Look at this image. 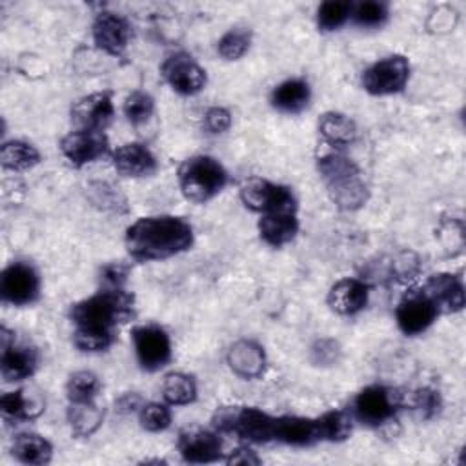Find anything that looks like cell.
<instances>
[{
  "label": "cell",
  "mask_w": 466,
  "mask_h": 466,
  "mask_svg": "<svg viewBox=\"0 0 466 466\" xmlns=\"http://www.w3.org/2000/svg\"><path fill=\"white\" fill-rule=\"evenodd\" d=\"M135 315L133 295L122 289L100 288L95 295L73 304V344L86 353L106 351L116 337V326Z\"/></svg>",
  "instance_id": "1"
},
{
  "label": "cell",
  "mask_w": 466,
  "mask_h": 466,
  "mask_svg": "<svg viewBox=\"0 0 466 466\" xmlns=\"http://www.w3.org/2000/svg\"><path fill=\"white\" fill-rule=\"evenodd\" d=\"M124 244L129 257L138 262L164 260L193 246V228L175 215L140 217L127 226Z\"/></svg>",
  "instance_id": "2"
},
{
  "label": "cell",
  "mask_w": 466,
  "mask_h": 466,
  "mask_svg": "<svg viewBox=\"0 0 466 466\" xmlns=\"http://www.w3.org/2000/svg\"><path fill=\"white\" fill-rule=\"evenodd\" d=\"M317 169L326 184L331 202L344 211H355L368 200V186L359 166L340 151H329L317 160Z\"/></svg>",
  "instance_id": "3"
},
{
  "label": "cell",
  "mask_w": 466,
  "mask_h": 466,
  "mask_svg": "<svg viewBox=\"0 0 466 466\" xmlns=\"http://www.w3.org/2000/svg\"><path fill=\"white\" fill-rule=\"evenodd\" d=\"M177 178L182 195L189 202L204 204L226 187L228 171L217 158L208 155H195L178 166Z\"/></svg>",
  "instance_id": "4"
},
{
  "label": "cell",
  "mask_w": 466,
  "mask_h": 466,
  "mask_svg": "<svg viewBox=\"0 0 466 466\" xmlns=\"http://www.w3.org/2000/svg\"><path fill=\"white\" fill-rule=\"evenodd\" d=\"M275 419L253 406H222L211 422L218 433H233L246 442L266 444L275 441Z\"/></svg>",
  "instance_id": "5"
},
{
  "label": "cell",
  "mask_w": 466,
  "mask_h": 466,
  "mask_svg": "<svg viewBox=\"0 0 466 466\" xmlns=\"http://www.w3.org/2000/svg\"><path fill=\"white\" fill-rule=\"evenodd\" d=\"M242 204L257 213H297V198L291 187L260 177H249L240 186Z\"/></svg>",
  "instance_id": "6"
},
{
  "label": "cell",
  "mask_w": 466,
  "mask_h": 466,
  "mask_svg": "<svg viewBox=\"0 0 466 466\" xmlns=\"http://www.w3.org/2000/svg\"><path fill=\"white\" fill-rule=\"evenodd\" d=\"M400 406L402 400L397 390L384 384H371L355 395L351 415L353 420H359L370 428H377L391 420Z\"/></svg>",
  "instance_id": "7"
},
{
  "label": "cell",
  "mask_w": 466,
  "mask_h": 466,
  "mask_svg": "<svg viewBox=\"0 0 466 466\" xmlns=\"http://www.w3.org/2000/svg\"><path fill=\"white\" fill-rule=\"evenodd\" d=\"M410 80V62L402 55H388L362 71L360 84L373 96L400 93Z\"/></svg>",
  "instance_id": "8"
},
{
  "label": "cell",
  "mask_w": 466,
  "mask_h": 466,
  "mask_svg": "<svg viewBox=\"0 0 466 466\" xmlns=\"http://www.w3.org/2000/svg\"><path fill=\"white\" fill-rule=\"evenodd\" d=\"M2 302L11 306H29L40 297V275L31 262L15 260L0 275Z\"/></svg>",
  "instance_id": "9"
},
{
  "label": "cell",
  "mask_w": 466,
  "mask_h": 466,
  "mask_svg": "<svg viewBox=\"0 0 466 466\" xmlns=\"http://www.w3.org/2000/svg\"><path fill=\"white\" fill-rule=\"evenodd\" d=\"M137 362L146 371H157L171 360V339L167 331L157 324H140L131 331Z\"/></svg>",
  "instance_id": "10"
},
{
  "label": "cell",
  "mask_w": 466,
  "mask_h": 466,
  "mask_svg": "<svg viewBox=\"0 0 466 466\" xmlns=\"http://www.w3.org/2000/svg\"><path fill=\"white\" fill-rule=\"evenodd\" d=\"M0 373L5 382H20L29 379L38 368V351L27 342H18L15 331L5 326L0 329Z\"/></svg>",
  "instance_id": "11"
},
{
  "label": "cell",
  "mask_w": 466,
  "mask_h": 466,
  "mask_svg": "<svg viewBox=\"0 0 466 466\" xmlns=\"http://www.w3.org/2000/svg\"><path fill=\"white\" fill-rule=\"evenodd\" d=\"M160 73L167 86L184 96L198 95L208 82L206 69L191 55L182 51L167 55L160 66Z\"/></svg>",
  "instance_id": "12"
},
{
  "label": "cell",
  "mask_w": 466,
  "mask_h": 466,
  "mask_svg": "<svg viewBox=\"0 0 466 466\" xmlns=\"http://www.w3.org/2000/svg\"><path fill=\"white\" fill-rule=\"evenodd\" d=\"M60 151L76 167L91 164L106 155H111L106 133L95 129L69 131L60 140Z\"/></svg>",
  "instance_id": "13"
},
{
  "label": "cell",
  "mask_w": 466,
  "mask_h": 466,
  "mask_svg": "<svg viewBox=\"0 0 466 466\" xmlns=\"http://www.w3.org/2000/svg\"><path fill=\"white\" fill-rule=\"evenodd\" d=\"M91 33L96 47L111 56L124 55L133 36L127 18L113 11L98 13L93 20Z\"/></svg>",
  "instance_id": "14"
},
{
  "label": "cell",
  "mask_w": 466,
  "mask_h": 466,
  "mask_svg": "<svg viewBox=\"0 0 466 466\" xmlns=\"http://www.w3.org/2000/svg\"><path fill=\"white\" fill-rule=\"evenodd\" d=\"M437 315L439 309L420 289L408 293L395 309L399 329L410 337L426 331L435 322Z\"/></svg>",
  "instance_id": "15"
},
{
  "label": "cell",
  "mask_w": 466,
  "mask_h": 466,
  "mask_svg": "<svg viewBox=\"0 0 466 466\" xmlns=\"http://www.w3.org/2000/svg\"><path fill=\"white\" fill-rule=\"evenodd\" d=\"M178 453L186 462L191 464H208L222 461L224 442L217 430H187L178 437Z\"/></svg>",
  "instance_id": "16"
},
{
  "label": "cell",
  "mask_w": 466,
  "mask_h": 466,
  "mask_svg": "<svg viewBox=\"0 0 466 466\" xmlns=\"http://www.w3.org/2000/svg\"><path fill=\"white\" fill-rule=\"evenodd\" d=\"M113 96L107 91L86 95L71 106V120L76 129L104 131L106 126L113 120Z\"/></svg>",
  "instance_id": "17"
},
{
  "label": "cell",
  "mask_w": 466,
  "mask_h": 466,
  "mask_svg": "<svg viewBox=\"0 0 466 466\" xmlns=\"http://www.w3.org/2000/svg\"><path fill=\"white\" fill-rule=\"evenodd\" d=\"M420 291L435 304L439 313H455L464 306V286L457 275L435 273L428 277Z\"/></svg>",
  "instance_id": "18"
},
{
  "label": "cell",
  "mask_w": 466,
  "mask_h": 466,
  "mask_svg": "<svg viewBox=\"0 0 466 466\" xmlns=\"http://www.w3.org/2000/svg\"><path fill=\"white\" fill-rule=\"evenodd\" d=\"M111 162L122 177L140 178L151 177L157 171V158L151 149L140 142L122 144L111 151Z\"/></svg>",
  "instance_id": "19"
},
{
  "label": "cell",
  "mask_w": 466,
  "mask_h": 466,
  "mask_svg": "<svg viewBox=\"0 0 466 466\" xmlns=\"http://www.w3.org/2000/svg\"><path fill=\"white\" fill-rule=\"evenodd\" d=\"M368 299H370L368 284L364 280L346 277L337 280L329 288L326 302L331 311L344 317H351L366 308Z\"/></svg>",
  "instance_id": "20"
},
{
  "label": "cell",
  "mask_w": 466,
  "mask_h": 466,
  "mask_svg": "<svg viewBox=\"0 0 466 466\" xmlns=\"http://www.w3.org/2000/svg\"><path fill=\"white\" fill-rule=\"evenodd\" d=\"M275 441L288 444V446H297V448H306L315 442H320L317 419L300 417V415L277 417L275 419Z\"/></svg>",
  "instance_id": "21"
},
{
  "label": "cell",
  "mask_w": 466,
  "mask_h": 466,
  "mask_svg": "<svg viewBox=\"0 0 466 466\" xmlns=\"http://www.w3.org/2000/svg\"><path fill=\"white\" fill-rule=\"evenodd\" d=\"M226 359L231 371L242 379H258L266 368L264 348L248 339L231 344Z\"/></svg>",
  "instance_id": "22"
},
{
  "label": "cell",
  "mask_w": 466,
  "mask_h": 466,
  "mask_svg": "<svg viewBox=\"0 0 466 466\" xmlns=\"http://www.w3.org/2000/svg\"><path fill=\"white\" fill-rule=\"evenodd\" d=\"M311 100V87L304 78H288L273 87L269 95L271 106L286 115L300 113Z\"/></svg>",
  "instance_id": "23"
},
{
  "label": "cell",
  "mask_w": 466,
  "mask_h": 466,
  "mask_svg": "<svg viewBox=\"0 0 466 466\" xmlns=\"http://www.w3.org/2000/svg\"><path fill=\"white\" fill-rule=\"evenodd\" d=\"M260 238L273 248L291 242L299 233L297 213H266L258 218Z\"/></svg>",
  "instance_id": "24"
},
{
  "label": "cell",
  "mask_w": 466,
  "mask_h": 466,
  "mask_svg": "<svg viewBox=\"0 0 466 466\" xmlns=\"http://www.w3.org/2000/svg\"><path fill=\"white\" fill-rule=\"evenodd\" d=\"M11 453L24 464L44 466L53 459V444L44 435L24 431L15 435L11 442Z\"/></svg>",
  "instance_id": "25"
},
{
  "label": "cell",
  "mask_w": 466,
  "mask_h": 466,
  "mask_svg": "<svg viewBox=\"0 0 466 466\" xmlns=\"http://www.w3.org/2000/svg\"><path fill=\"white\" fill-rule=\"evenodd\" d=\"M320 137L333 147H346L357 138V124L340 111H326L317 122Z\"/></svg>",
  "instance_id": "26"
},
{
  "label": "cell",
  "mask_w": 466,
  "mask_h": 466,
  "mask_svg": "<svg viewBox=\"0 0 466 466\" xmlns=\"http://www.w3.org/2000/svg\"><path fill=\"white\" fill-rule=\"evenodd\" d=\"M67 422L76 437H91L104 420V410L95 402H69Z\"/></svg>",
  "instance_id": "27"
},
{
  "label": "cell",
  "mask_w": 466,
  "mask_h": 466,
  "mask_svg": "<svg viewBox=\"0 0 466 466\" xmlns=\"http://www.w3.org/2000/svg\"><path fill=\"white\" fill-rule=\"evenodd\" d=\"M44 410V402L35 397L27 395L24 390H13L0 397V411L4 419L9 420H27L40 415Z\"/></svg>",
  "instance_id": "28"
},
{
  "label": "cell",
  "mask_w": 466,
  "mask_h": 466,
  "mask_svg": "<svg viewBox=\"0 0 466 466\" xmlns=\"http://www.w3.org/2000/svg\"><path fill=\"white\" fill-rule=\"evenodd\" d=\"M40 162L38 149L25 140H7L0 147V164L9 171H25Z\"/></svg>",
  "instance_id": "29"
},
{
  "label": "cell",
  "mask_w": 466,
  "mask_h": 466,
  "mask_svg": "<svg viewBox=\"0 0 466 466\" xmlns=\"http://www.w3.org/2000/svg\"><path fill=\"white\" fill-rule=\"evenodd\" d=\"M320 442H342L353 431V415L344 410H329L317 417Z\"/></svg>",
  "instance_id": "30"
},
{
  "label": "cell",
  "mask_w": 466,
  "mask_h": 466,
  "mask_svg": "<svg viewBox=\"0 0 466 466\" xmlns=\"http://www.w3.org/2000/svg\"><path fill=\"white\" fill-rule=\"evenodd\" d=\"M162 397L169 406H186L197 399L195 379L182 371L167 373L162 380Z\"/></svg>",
  "instance_id": "31"
},
{
  "label": "cell",
  "mask_w": 466,
  "mask_h": 466,
  "mask_svg": "<svg viewBox=\"0 0 466 466\" xmlns=\"http://www.w3.org/2000/svg\"><path fill=\"white\" fill-rule=\"evenodd\" d=\"M98 391H100V380L93 371H87V370L71 373L66 382V393L69 402L95 400Z\"/></svg>",
  "instance_id": "32"
},
{
  "label": "cell",
  "mask_w": 466,
  "mask_h": 466,
  "mask_svg": "<svg viewBox=\"0 0 466 466\" xmlns=\"http://www.w3.org/2000/svg\"><path fill=\"white\" fill-rule=\"evenodd\" d=\"M353 4L348 0H328L317 9V25L320 31H335L351 16Z\"/></svg>",
  "instance_id": "33"
},
{
  "label": "cell",
  "mask_w": 466,
  "mask_h": 466,
  "mask_svg": "<svg viewBox=\"0 0 466 466\" xmlns=\"http://www.w3.org/2000/svg\"><path fill=\"white\" fill-rule=\"evenodd\" d=\"M122 111H124V116L127 118L129 124L140 126V124H146L153 116L155 100L146 91H133L126 96Z\"/></svg>",
  "instance_id": "34"
},
{
  "label": "cell",
  "mask_w": 466,
  "mask_h": 466,
  "mask_svg": "<svg viewBox=\"0 0 466 466\" xmlns=\"http://www.w3.org/2000/svg\"><path fill=\"white\" fill-rule=\"evenodd\" d=\"M388 16H390L388 4L379 0H366V2L353 4L350 18L353 20V24L360 27H380L388 20Z\"/></svg>",
  "instance_id": "35"
},
{
  "label": "cell",
  "mask_w": 466,
  "mask_h": 466,
  "mask_svg": "<svg viewBox=\"0 0 466 466\" xmlns=\"http://www.w3.org/2000/svg\"><path fill=\"white\" fill-rule=\"evenodd\" d=\"M251 44V33L246 27H233L224 33L217 44V51L224 60H238Z\"/></svg>",
  "instance_id": "36"
},
{
  "label": "cell",
  "mask_w": 466,
  "mask_h": 466,
  "mask_svg": "<svg viewBox=\"0 0 466 466\" xmlns=\"http://www.w3.org/2000/svg\"><path fill=\"white\" fill-rule=\"evenodd\" d=\"M138 422L146 431L158 433L169 428L171 410L167 402H146L138 410Z\"/></svg>",
  "instance_id": "37"
},
{
  "label": "cell",
  "mask_w": 466,
  "mask_h": 466,
  "mask_svg": "<svg viewBox=\"0 0 466 466\" xmlns=\"http://www.w3.org/2000/svg\"><path fill=\"white\" fill-rule=\"evenodd\" d=\"M127 266L120 262H109L100 268V288L106 289H122L127 280Z\"/></svg>",
  "instance_id": "38"
},
{
  "label": "cell",
  "mask_w": 466,
  "mask_h": 466,
  "mask_svg": "<svg viewBox=\"0 0 466 466\" xmlns=\"http://www.w3.org/2000/svg\"><path fill=\"white\" fill-rule=\"evenodd\" d=\"M204 127L211 135H222L231 127V113L222 106H213L204 113Z\"/></svg>",
  "instance_id": "39"
},
{
  "label": "cell",
  "mask_w": 466,
  "mask_h": 466,
  "mask_svg": "<svg viewBox=\"0 0 466 466\" xmlns=\"http://www.w3.org/2000/svg\"><path fill=\"white\" fill-rule=\"evenodd\" d=\"M413 408L419 410L422 413V417L435 415L441 408L439 393L435 390H430V388L417 390L415 395H413Z\"/></svg>",
  "instance_id": "40"
},
{
  "label": "cell",
  "mask_w": 466,
  "mask_h": 466,
  "mask_svg": "<svg viewBox=\"0 0 466 466\" xmlns=\"http://www.w3.org/2000/svg\"><path fill=\"white\" fill-rule=\"evenodd\" d=\"M95 191V197H93V202L95 204H100L104 209H116L118 211V206L120 204H126V200L118 195V191L107 184H96L93 187Z\"/></svg>",
  "instance_id": "41"
},
{
  "label": "cell",
  "mask_w": 466,
  "mask_h": 466,
  "mask_svg": "<svg viewBox=\"0 0 466 466\" xmlns=\"http://www.w3.org/2000/svg\"><path fill=\"white\" fill-rule=\"evenodd\" d=\"M224 461L228 464H260V457L248 446L233 450Z\"/></svg>",
  "instance_id": "42"
},
{
  "label": "cell",
  "mask_w": 466,
  "mask_h": 466,
  "mask_svg": "<svg viewBox=\"0 0 466 466\" xmlns=\"http://www.w3.org/2000/svg\"><path fill=\"white\" fill-rule=\"evenodd\" d=\"M116 406H118L120 411H131V410H135V408L140 410V399H138L137 395H133V393H126L124 397L118 399Z\"/></svg>",
  "instance_id": "43"
}]
</instances>
